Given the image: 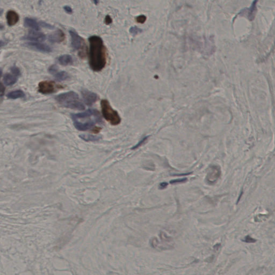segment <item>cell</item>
<instances>
[{"label": "cell", "instance_id": "cell-1", "mask_svg": "<svg viewBox=\"0 0 275 275\" xmlns=\"http://www.w3.org/2000/svg\"><path fill=\"white\" fill-rule=\"evenodd\" d=\"M89 64L95 72H100L106 65V50L103 40L97 36L89 38Z\"/></svg>", "mask_w": 275, "mask_h": 275}, {"label": "cell", "instance_id": "cell-2", "mask_svg": "<svg viewBox=\"0 0 275 275\" xmlns=\"http://www.w3.org/2000/svg\"><path fill=\"white\" fill-rule=\"evenodd\" d=\"M71 118L75 128L80 131L93 132L97 128V124L102 123L100 113L97 110L89 109L83 113L72 114Z\"/></svg>", "mask_w": 275, "mask_h": 275}, {"label": "cell", "instance_id": "cell-3", "mask_svg": "<svg viewBox=\"0 0 275 275\" xmlns=\"http://www.w3.org/2000/svg\"><path fill=\"white\" fill-rule=\"evenodd\" d=\"M56 100L61 106L67 108L76 110H83L85 109L78 95L74 91H69L56 96Z\"/></svg>", "mask_w": 275, "mask_h": 275}, {"label": "cell", "instance_id": "cell-4", "mask_svg": "<svg viewBox=\"0 0 275 275\" xmlns=\"http://www.w3.org/2000/svg\"><path fill=\"white\" fill-rule=\"evenodd\" d=\"M100 105L104 118L111 125L114 126L119 125L121 122V118L117 111L113 109L109 101L106 100H102L100 102Z\"/></svg>", "mask_w": 275, "mask_h": 275}, {"label": "cell", "instance_id": "cell-5", "mask_svg": "<svg viewBox=\"0 0 275 275\" xmlns=\"http://www.w3.org/2000/svg\"><path fill=\"white\" fill-rule=\"evenodd\" d=\"M71 38V45L74 50L78 51V56L84 58L87 55V46L83 38L73 30L69 31Z\"/></svg>", "mask_w": 275, "mask_h": 275}, {"label": "cell", "instance_id": "cell-6", "mask_svg": "<svg viewBox=\"0 0 275 275\" xmlns=\"http://www.w3.org/2000/svg\"><path fill=\"white\" fill-rule=\"evenodd\" d=\"M63 88L62 85H57L54 82L44 81L38 84V91L41 94H52Z\"/></svg>", "mask_w": 275, "mask_h": 275}, {"label": "cell", "instance_id": "cell-7", "mask_svg": "<svg viewBox=\"0 0 275 275\" xmlns=\"http://www.w3.org/2000/svg\"><path fill=\"white\" fill-rule=\"evenodd\" d=\"M222 174L220 167L216 165L211 166L207 170L206 177V181L209 185L216 183Z\"/></svg>", "mask_w": 275, "mask_h": 275}, {"label": "cell", "instance_id": "cell-8", "mask_svg": "<svg viewBox=\"0 0 275 275\" xmlns=\"http://www.w3.org/2000/svg\"><path fill=\"white\" fill-rule=\"evenodd\" d=\"M26 40L31 41V42H41L46 39L45 34L36 30H30L28 34L24 37Z\"/></svg>", "mask_w": 275, "mask_h": 275}, {"label": "cell", "instance_id": "cell-9", "mask_svg": "<svg viewBox=\"0 0 275 275\" xmlns=\"http://www.w3.org/2000/svg\"><path fill=\"white\" fill-rule=\"evenodd\" d=\"M81 94L84 102L88 106H91L98 98V96L96 93L85 89L82 90Z\"/></svg>", "mask_w": 275, "mask_h": 275}, {"label": "cell", "instance_id": "cell-10", "mask_svg": "<svg viewBox=\"0 0 275 275\" xmlns=\"http://www.w3.org/2000/svg\"><path fill=\"white\" fill-rule=\"evenodd\" d=\"M26 45L32 49L44 53H50L52 51L48 45L39 42H29L27 43Z\"/></svg>", "mask_w": 275, "mask_h": 275}, {"label": "cell", "instance_id": "cell-11", "mask_svg": "<svg viewBox=\"0 0 275 275\" xmlns=\"http://www.w3.org/2000/svg\"><path fill=\"white\" fill-rule=\"evenodd\" d=\"M65 34L60 29H58L48 36V40L52 43H60L65 41Z\"/></svg>", "mask_w": 275, "mask_h": 275}, {"label": "cell", "instance_id": "cell-12", "mask_svg": "<svg viewBox=\"0 0 275 275\" xmlns=\"http://www.w3.org/2000/svg\"><path fill=\"white\" fill-rule=\"evenodd\" d=\"M6 21L8 24L11 26L15 25L19 22V14L14 10H9L6 13Z\"/></svg>", "mask_w": 275, "mask_h": 275}, {"label": "cell", "instance_id": "cell-13", "mask_svg": "<svg viewBox=\"0 0 275 275\" xmlns=\"http://www.w3.org/2000/svg\"><path fill=\"white\" fill-rule=\"evenodd\" d=\"M24 25L27 28H31L32 30L39 31L41 29V24L31 18L26 17L24 19Z\"/></svg>", "mask_w": 275, "mask_h": 275}, {"label": "cell", "instance_id": "cell-14", "mask_svg": "<svg viewBox=\"0 0 275 275\" xmlns=\"http://www.w3.org/2000/svg\"><path fill=\"white\" fill-rule=\"evenodd\" d=\"M18 79V77L16 75H14L13 74L7 73L4 75L3 77V82L4 85H6L8 86H10L14 85L16 83Z\"/></svg>", "mask_w": 275, "mask_h": 275}, {"label": "cell", "instance_id": "cell-15", "mask_svg": "<svg viewBox=\"0 0 275 275\" xmlns=\"http://www.w3.org/2000/svg\"><path fill=\"white\" fill-rule=\"evenodd\" d=\"M58 61L62 66L71 65L73 63V58L68 54H64L60 56L58 59Z\"/></svg>", "mask_w": 275, "mask_h": 275}, {"label": "cell", "instance_id": "cell-16", "mask_svg": "<svg viewBox=\"0 0 275 275\" xmlns=\"http://www.w3.org/2000/svg\"><path fill=\"white\" fill-rule=\"evenodd\" d=\"M25 96L24 93L21 90L13 91L7 94L6 97L9 99H17Z\"/></svg>", "mask_w": 275, "mask_h": 275}, {"label": "cell", "instance_id": "cell-17", "mask_svg": "<svg viewBox=\"0 0 275 275\" xmlns=\"http://www.w3.org/2000/svg\"><path fill=\"white\" fill-rule=\"evenodd\" d=\"M54 77L56 80L59 81H66L69 78V75L67 72L65 71L58 72L54 74Z\"/></svg>", "mask_w": 275, "mask_h": 275}, {"label": "cell", "instance_id": "cell-18", "mask_svg": "<svg viewBox=\"0 0 275 275\" xmlns=\"http://www.w3.org/2000/svg\"><path fill=\"white\" fill-rule=\"evenodd\" d=\"M82 139L85 141H96L100 139V138L97 136H93L90 135H82Z\"/></svg>", "mask_w": 275, "mask_h": 275}, {"label": "cell", "instance_id": "cell-19", "mask_svg": "<svg viewBox=\"0 0 275 275\" xmlns=\"http://www.w3.org/2000/svg\"><path fill=\"white\" fill-rule=\"evenodd\" d=\"M149 137H150V136H146V137L143 138L136 145H135L133 147H132L131 150H136V149L138 148L139 147L141 146L142 145H144L145 143H146V142L147 140L148 139Z\"/></svg>", "mask_w": 275, "mask_h": 275}, {"label": "cell", "instance_id": "cell-20", "mask_svg": "<svg viewBox=\"0 0 275 275\" xmlns=\"http://www.w3.org/2000/svg\"><path fill=\"white\" fill-rule=\"evenodd\" d=\"M11 73L14 75H16V76L19 77L21 75V71L16 66H13L10 68Z\"/></svg>", "mask_w": 275, "mask_h": 275}, {"label": "cell", "instance_id": "cell-21", "mask_svg": "<svg viewBox=\"0 0 275 275\" xmlns=\"http://www.w3.org/2000/svg\"><path fill=\"white\" fill-rule=\"evenodd\" d=\"M188 180L187 178H181V179H176V180H172V181H170V183L172 185H175V184H178V183H185L187 182Z\"/></svg>", "mask_w": 275, "mask_h": 275}, {"label": "cell", "instance_id": "cell-22", "mask_svg": "<svg viewBox=\"0 0 275 275\" xmlns=\"http://www.w3.org/2000/svg\"><path fill=\"white\" fill-rule=\"evenodd\" d=\"M48 72H49V73H50L51 74L54 75L56 73L58 72L57 66L56 65H54L51 66L48 68Z\"/></svg>", "mask_w": 275, "mask_h": 275}, {"label": "cell", "instance_id": "cell-23", "mask_svg": "<svg viewBox=\"0 0 275 275\" xmlns=\"http://www.w3.org/2000/svg\"><path fill=\"white\" fill-rule=\"evenodd\" d=\"M136 21L138 23H144L145 21H146V17L144 15H140V16H138L136 19Z\"/></svg>", "mask_w": 275, "mask_h": 275}, {"label": "cell", "instance_id": "cell-24", "mask_svg": "<svg viewBox=\"0 0 275 275\" xmlns=\"http://www.w3.org/2000/svg\"><path fill=\"white\" fill-rule=\"evenodd\" d=\"M244 241V242H247V243H254V242H256V240H255L253 238H251L250 236L246 237Z\"/></svg>", "mask_w": 275, "mask_h": 275}, {"label": "cell", "instance_id": "cell-25", "mask_svg": "<svg viewBox=\"0 0 275 275\" xmlns=\"http://www.w3.org/2000/svg\"><path fill=\"white\" fill-rule=\"evenodd\" d=\"M113 22V19L109 15H107L105 18V23L107 25H109Z\"/></svg>", "mask_w": 275, "mask_h": 275}, {"label": "cell", "instance_id": "cell-26", "mask_svg": "<svg viewBox=\"0 0 275 275\" xmlns=\"http://www.w3.org/2000/svg\"><path fill=\"white\" fill-rule=\"evenodd\" d=\"M140 30V29L138 28L137 27H133V28H131L130 32H131V33H133V34H137L138 32H139Z\"/></svg>", "mask_w": 275, "mask_h": 275}, {"label": "cell", "instance_id": "cell-27", "mask_svg": "<svg viewBox=\"0 0 275 275\" xmlns=\"http://www.w3.org/2000/svg\"><path fill=\"white\" fill-rule=\"evenodd\" d=\"M168 185V183L167 182H162L159 185V189L160 190H163L166 189L167 186Z\"/></svg>", "mask_w": 275, "mask_h": 275}, {"label": "cell", "instance_id": "cell-28", "mask_svg": "<svg viewBox=\"0 0 275 275\" xmlns=\"http://www.w3.org/2000/svg\"><path fill=\"white\" fill-rule=\"evenodd\" d=\"M64 9L66 11V13H67L68 14H72L73 13V10H72V8L68 6H64Z\"/></svg>", "mask_w": 275, "mask_h": 275}, {"label": "cell", "instance_id": "cell-29", "mask_svg": "<svg viewBox=\"0 0 275 275\" xmlns=\"http://www.w3.org/2000/svg\"><path fill=\"white\" fill-rule=\"evenodd\" d=\"M4 90H5V88L2 83H1V97L3 96V94L4 93Z\"/></svg>", "mask_w": 275, "mask_h": 275}]
</instances>
